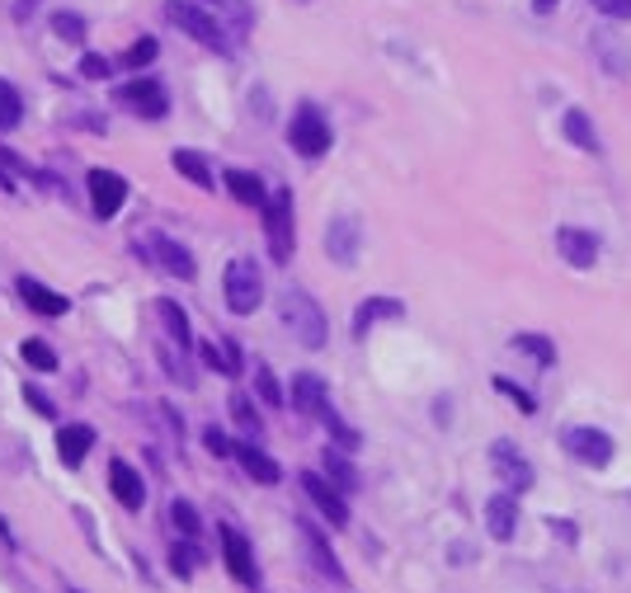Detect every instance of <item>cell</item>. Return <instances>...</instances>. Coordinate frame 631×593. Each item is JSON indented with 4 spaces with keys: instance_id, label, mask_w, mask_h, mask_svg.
<instances>
[{
    "instance_id": "d6a6232c",
    "label": "cell",
    "mask_w": 631,
    "mask_h": 593,
    "mask_svg": "<svg viewBox=\"0 0 631 593\" xmlns=\"http://www.w3.org/2000/svg\"><path fill=\"white\" fill-rule=\"evenodd\" d=\"M20 353H24V363L34 368V372H53V368H57V353L47 349V345H38V339H24Z\"/></svg>"
},
{
    "instance_id": "e575fe53",
    "label": "cell",
    "mask_w": 631,
    "mask_h": 593,
    "mask_svg": "<svg viewBox=\"0 0 631 593\" xmlns=\"http://www.w3.org/2000/svg\"><path fill=\"white\" fill-rule=\"evenodd\" d=\"M514 345H518V349H524L528 358H538V363H542V368H551V363H557V349H551V345H547V335H518V339H514Z\"/></svg>"
},
{
    "instance_id": "ab89813d",
    "label": "cell",
    "mask_w": 631,
    "mask_h": 593,
    "mask_svg": "<svg viewBox=\"0 0 631 593\" xmlns=\"http://www.w3.org/2000/svg\"><path fill=\"white\" fill-rule=\"evenodd\" d=\"M24 400H28V405H34V410H38L43 419H53V415H57V405H53V400H47V396L38 392V386H34V382H28V386H24Z\"/></svg>"
},
{
    "instance_id": "f546056e",
    "label": "cell",
    "mask_w": 631,
    "mask_h": 593,
    "mask_svg": "<svg viewBox=\"0 0 631 593\" xmlns=\"http://www.w3.org/2000/svg\"><path fill=\"white\" fill-rule=\"evenodd\" d=\"M156 53H161V43H156V38H137L133 48L118 57V67L123 71H141V67H151V61H156Z\"/></svg>"
},
{
    "instance_id": "ac0fdd59",
    "label": "cell",
    "mask_w": 631,
    "mask_h": 593,
    "mask_svg": "<svg viewBox=\"0 0 631 593\" xmlns=\"http://www.w3.org/2000/svg\"><path fill=\"white\" fill-rule=\"evenodd\" d=\"M94 447V429L90 425H61L57 429V452H61V466H81Z\"/></svg>"
},
{
    "instance_id": "d6986e66",
    "label": "cell",
    "mask_w": 631,
    "mask_h": 593,
    "mask_svg": "<svg viewBox=\"0 0 631 593\" xmlns=\"http://www.w3.org/2000/svg\"><path fill=\"white\" fill-rule=\"evenodd\" d=\"M292 405H297V410H302V415H321L325 410V405H330V396H325V382L321 377H316V372H297V377H292Z\"/></svg>"
},
{
    "instance_id": "1f68e13d",
    "label": "cell",
    "mask_w": 631,
    "mask_h": 593,
    "mask_svg": "<svg viewBox=\"0 0 631 593\" xmlns=\"http://www.w3.org/2000/svg\"><path fill=\"white\" fill-rule=\"evenodd\" d=\"M198 566H203V551H198V546H188V542L170 546V570H175L180 580H188V574H194Z\"/></svg>"
},
{
    "instance_id": "b9f144b4",
    "label": "cell",
    "mask_w": 631,
    "mask_h": 593,
    "mask_svg": "<svg viewBox=\"0 0 631 593\" xmlns=\"http://www.w3.org/2000/svg\"><path fill=\"white\" fill-rule=\"evenodd\" d=\"M547 527H551V533H557L561 542H575L580 533H575V523H565V519H547Z\"/></svg>"
},
{
    "instance_id": "d590c367",
    "label": "cell",
    "mask_w": 631,
    "mask_h": 593,
    "mask_svg": "<svg viewBox=\"0 0 631 593\" xmlns=\"http://www.w3.org/2000/svg\"><path fill=\"white\" fill-rule=\"evenodd\" d=\"M255 392H260V400H264V405H269V410H274V405H283V392H278V377H274V372H269V363H264V368H255Z\"/></svg>"
},
{
    "instance_id": "f1b7e54d",
    "label": "cell",
    "mask_w": 631,
    "mask_h": 593,
    "mask_svg": "<svg viewBox=\"0 0 631 593\" xmlns=\"http://www.w3.org/2000/svg\"><path fill=\"white\" fill-rule=\"evenodd\" d=\"M20 118H24V100H20V90L0 81V132H14V128H20Z\"/></svg>"
},
{
    "instance_id": "2e32d148",
    "label": "cell",
    "mask_w": 631,
    "mask_h": 593,
    "mask_svg": "<svg viewBox=\"0 0 631 593\" xmlns=\"http://www.w3.org/2000/svg\"><path fill=\"white\" fill-rule=\"evenodd\" d=\"M325 255L335 259V264H344V269H349V264H358V222H354V217H335V222H330V231H325Z\"/></svg>"
},
{
    "instance_id": "f6af8a7d",
    "label": "cell",
    "mask_w": 631,
    "mask_h": 593,
    "mask_svg": "<svg viewBox=\"0 0 631 593\" xmlns=\"http://www.w3.org/2000/svg\"><path fill=\"white\" fill-rule=\"evenodd\" d=\"M203 5H222V0H203Z\"/></svg>"
},
{
    "instance_id": "8fae6325",
    "label": "cell",
    "mask_w": 631,
    "mask_h": 593,
    "mask_svg": "<svg viewBox=\"0 0 631 593\" xmlns=\"http://www.w3.org/2000/svg\"><path fill=\"white\" fill-rule=\"evenodd\" d=\"M147 249H151V259L161 264V269H165L170 278H180V283H194V278H198L194 255H188V249H184L175 236H165V231H151Z\"/></svg>"
},
{
    "instance_id": "4316f807",
    "label": "cell",
    "mask_w": 631,
    "mask_h": 593,
    "mask_svg": "<svg viewBox=\"0 0 631 593\" xmlns=\"http://www.w3.org/2000/svg\"><path fill=\"white\" fill-rule=\"evenodd\" d=\"M170 161H175V170H180L188 184H198V189H213V170H208V161H203L198 151H184V147H180L175 155H170Z\"/></svg>"
},
{
    "instance_id": "7a4b0ae2",
    "label": "cell",
    "mask_w": 631,
    "mask_h": 593,
    "mask_svg": "<svg viewBox=\"0 0 631 593\" xmlns=\"http://www.w3.org/2000/svg\"><path fill=\"white\" fill-rule=\"evenodd\" d=\"M165 20L175 24V28H184L194 43H203L208 53H231V38H227V28L213 20L208 10L198 5V0H170L165 5Z\"/></svg>"
},
{
    "instance_id": "6da1fadb",
    "label": "cell",
    "mask_w": 631,
    "mask_h": 593,
    "mask_svg": "<svg viewBox=\"0 0 631 593\" xmlns=\"http://www.w3.org/2000/svg\"><path fill=\"white\" fill-rule=\"evenodd\" d=\"M278 316H283V330H288L302 349H325V335H330L325 311L316 306L307 292H297V288L283 292L278 296Z\"/></svg>"
},
{
    "instance_id": "f35d334b",
    "label": "cell",
    "mask_w": 631,
    "mask_h": 593,
    "mask_svg": "<svg viewBox=\"0 0 631 593\" xmlns=\"http://www.w3.org/2000/svg\"><path fill=\"white\" fill-rule=\"evenodd\" d=\"M108 71H114V67H108V57H100V53H85L81 57V75H85V81H104Z\"/></svg>"
},
{
    "instance_id": "d4e9b609",
    "label": "cell",
    "mask_w": 631,
    "mask_h": 593,
    "mask_svg": "<svg viewBox=\"0 0 631 593\" xmlns=\"http://www.w3.org/2000/svg\"><path fill=\"white\" fill-rule=\"evenodd\" d=\"M561 132H565V142H571V147H580L585 155H598V132H594V123H589L585 108H571L565 123H561Z\"/></svg>"
},
{
    "instance_id": "60d3db41",
    "label": "cell",
    "mask_w": 631,
    "mask_h": 593,
    "mask_svg": "<svg viewBox=\"0 0 631 593\" xmlns=\"http://www.w3.org/2000/svg\"><path fill=\"white\" fill-rule=\"evenodd\" d=\"M203 443L213 447V457H231V439L222 429H203Z\"/></svg>"
},
{
    "instance_id": "9a60e30c",
    "label": "cell",
    "mask_w": 631,
    "mask_h": 593,
    "mask_svg": "<svg viewBox=\"0 0 631 593\" xmlns=\"http://www.w3.org/2000/svg\"><path fill=\"white\" fill-rule=\"evenodd\" d=\"M108 490H114V499H118V504L123 509H128V513H137L141 504H147V486H141V476L133 472V466L128 462H108Z\"/></svg>"
},
{
    "instance_id": "5b68a950",
    "label": "cell",
    "mask_w": 631,
    "mask_h": 593,
    "mask_svg": "<svg viewBox=\"0 0 631 593\" xmlns=\"http://www.w3.org/2000/svg\"><path fill=\"white\" fill-rule=\"evenodd\" d=\"M288 142H292V151L302 155V161H321V155L330 151V142H335V132H330V123H325L321 108L302 104L292 114V123H288Z\"/></svg>"
},
{
    "instance_id": "484cf974",
    "label": "cell",
    "mask_w": 631,
    "mask_h": 593,
    "mask_svg": "<svg viewBox=\"0 0 631 593\" xmlns=\"http://www.w3.org/2000/svg\"><path fill=\"white\" fill-rule=\"evenodd\" d=\"M227 410H231V425L241 429L245 439H260V433H264V419H260V410H255V400H250V396L231 392L227 396Z\"/></svg>"
},
{
    "instance_id": "ba28073f",
    "label": "cell",
    "mask_w": 631,
    "mask_h": 593,
    "mask_svg": "<svg viewBox=\"0 0 631 593\" xmlns=\"http://www.w3.org/2000/svg\"><path fill=\"white\" fill-rule=\"evenodd\" d=\"M561 447L571 452L575 462L594 466V472H598V466H608V462H612V452H618V447H612V439H608L604 429H585V425L565 429V433H561Z\"/></svg>"
},
{
    "instance_id": "30bf717a",
    "label": "cell",
    "mask_w": 631,
    "mask_h": 593,
    "mask_svg": "<svg viewBox=\"0 0 631 593\" xmlns=\"http://www.w3.org/2000/svg\"><path fill=\"white\" fill-rule=\"evenodd\" d=\"M302 490H307L311 504L321 509L325 523L349 527V499H344V490L335 486V480H325V476H316V472H302Z\"/></svg>"
},
{
    "instance_id": "74e56055",
    "label": "cell",
    "mask_w": 631,
    "mask_h": 593,
    "mask_svg": "<svg viewBox=\"0 0 631 593\" xmlns=\"http://www.w3.org/2000/svg\"><path fill=\"white\" fill-rule=\"evenodd\" d=\"M589 5L598 10V14H604V20H631V0H589Z\"/></svg>"
},
{
    "instance_id": "8992f818",
    "label": "cell",
    "mask_w": 631,
    "mask_h": 593,
    "mask_svg": "<svg viewBox=\"0 0 631 593\" xmlns=\"http://www.w3.org/2000/svg\"><path fill=\"white\" fill-rule=\"evenodd\" d=\"M491 466H495L500 486L509 490V495H524V490H532V480H538V476H532V462L509 439H495L491 443Z\"/></svg>"
},
{
    "instance_id": "3957f363",
    "label": "cell",
    "mask_w": 631,
    "mask_h": 593,
    "mask_svg": "<svg viewBox=\"0 0 631 593\" xmlns=\"http://www.w3.org/2000/svg\"><path fill=\"white\" fill-rule=\"evenodd\" d=\"M222 292H227V306L236 316H255L260 302H264V274L255 259H231L227 274H222Z\"/></svg>"
},
{
    "instance_id": "4dcf8cb0",
    "label": "cell",
    "mask_w": 631,
    "mask_h": 593,
    "mask_svg": "<svg viewBox=\"0 0 631 593\" xmlns=\"http://www.w3.org/2000/svg\"><path fill=\"white\" fill-rule=\"evenodd\" d=\"M47 24H53V34H57L61 43H81V38H85V20H81V14H71V10H57Z\"/></svg>"
},
{
    "instance_id": "7bdbcfd3",
    "label": "cell",
    "mask_w": 631,
    "mask_h": 593,
    "mask_svg": "<svg viewBox=\"0 0 631 593\" xmlns=\"http://www.w3.org/2000/svg\"><path fill=\"white\" fill-rule=\"evenodd\" d=\"M14 170H24V165H20V161H14V155H5V151H0V184H5V189H10Z\"/></svg>"
},
{
    "instance_id": "277c9868",
    "label": "cell",
    "mask_w": 631,
    "mask_h": 593,
    "mask_svg": "<svg viewBox=\"0 0 631 593\" xmlns=\"http://www.w3.org/2000/svg\"><path fill=\"white\" fill-rule=\"evenodd\" d=\"M264 241H269L274 264H292L297 231H292V189H274L264 202Z\"/></svg>"
},
{
    "instance_id": "8d00e7d4",
    "label": "cell",
    "mask_w": 631,
    "mask_h": 593,
    "mask_svg": "<svg viewBox=\"0 0 631 593\" xmlns=\"http://www.w3.org/2000/svg\"><path fill=\"white\" fill-rule=\"evenodd\" d=\"M495 392H500V396H509V400H514L524 415H538V400H532V396L524 392V386H514L509 377H495Z\"/></svg>"
},
{
    "instance_id": "ffe728a7",
    "label": "cell",
    "mask_w": 631,
    "mask_h": 593,
    "mask_svg": "<svg viewBox=\"0 0 631 593\" xmlns=\"http://www.w3.org/2000/svg\"><path fill=\"white\" fill-rule=\"evenodd\" d=\"M302 546L311 551V560H316V574H321V580H330V584H340V580H344V570H340L335 551H330V546H325V537L316 533L311 523H302Z\"/></svg>"
},
{
    "instance_id": "7c38bea8",
    "label": "cell",
    "mask_w": 631,
    "mask_h": 593,
    "mask_svg": "<svg viewBox=\"0 0 631 593\" xmlns=\"http://www.w3.org/2000/svg\"><path fill=\"white\" fill-rule=\"evenodd\" d=\"M231 462H241L245 466V476L250 480H260V486H278V480H283V466L269 457V452H264L255 439H241V443H236L231 439Z\"/></svg>"
},
{
    "instance_id": "7402d4cb",
    "label": "cell",
    "mask_w": 631,
    "mask_h": 593,
    "mask_svg": "<svg viewBox=\"0 0 631 593\" xmlns=\"http://www.w3.org/2000/svg\"><path fill=\"white\" fill-rule=\"evenodd\" d=\"M227 194H231L236 202H245V208H264V202H269L264 179L250 175V170H227Z\"/></svg>"
},
{
    "instance_id": "9c48e42d",
    "label": "cell",
    "mask_w": 631,
    "mask_h": 593,
    "mask_svg": "<svg viewBox=\"0 0 631 593\" xmlns=\"http://www.w3.org/2000/svg\"><path fill=\"white\" fill-rule=\"evenodd\" d=\"M85 189H90V208L100 222H108V217H118V208L128 202V179L114 175V170H90L85 175Z\"/></svg>"
},
{
    "instance_id": "44dd1931",
    "label": "cell",
    "mask_w": 631,
    "mask_h": 593,
    "mask_svg": "<svg viewBox=\"0 0 631 593\" xmlns=\"http://www.w3.org/2000/svg\"><path fill=\"white\" fill-rule=\"evenodd\" d=\"M14 288H20V296H24V302L28 306H34V311H43V316H67V296H61V292H53V288H43L38 283V278H20V283H14Z\"/></svg>"
},
{
    "instance_id": "52a82bcc",
    "label": "cell",
    "mask_w": 631,
    "mask_h": 593,
    "mask_svg": "<svg viewBox=\"0 0 631 593\" xmlns=\"http://www.w3.org/2000/svg\"><path fill=\"white\" fill-rule=\"evenodd\" d=\"M118 104H128L137 118H165L170 114V95L156 75H137V81L118 85Z\"/></svg>"
},
{
    "instance_id": "83f0119b",
    "label": "cell",
    "mask_w": 631,
    "mask_h": 593,
    "mask_svg": "<svg viewBox=\"0 0 631 593\" xmlns=\"http://www.w3.org/2000/svg\"><path fill=\"white\" fill-rule=\"evenodd\" d=\"M325 476L335 480V486L349 495V490H358V466L349 462V457H340V447H330L325 452Z\"/></svg>"
},
{
    "instance_id": "603a6c76",
    "label": "cell",
    "mask_w": 631,
    "mask_h": 593,
    "mask_svg": "<svg viewBox=\"0 0 631 593\" xmlns=\"http://www.w3.org/2000/svg\"><path fill=\"white\" fill-rule=\"evenodd\" d=\"M156 316H161L165 335H170V345H175V349H194V330H188V316L180 311V302H170V296H161V302H156Z\"/></svg>"
},
{
    "instance_id": "4fadbf2b",
    "label": "cell",
    "mask_w": 631,
    "mask_h": 593,
    "mask_svg": "<svg viewBox=\"0 0 631 593\" xmlns=\"http://www.w3.org/2000/svg\"><path fill=\"white\" fill-rule=\"evenodd\" d=\"M557 249H561V259L571 264V269H594L598 264V236L585 226H561L557 231Z\"/></svg>"
},
{
    "instance_id": "e0dca14e",
    "label": "cell",
    "mask_w": 631,
    "mask_h": 593,
    "mask_svg": "<svg viewBox=\"0 0 631 593\" xmlns=\"http://www.w3.org/2000/svg\"><path fill=\"white\" fill-rule=\"evenodd\" d=\"M485 533L495 542H509L518 533V495H491L485 499Z\"/></svg>"
},
{
    "instance_id": "ee69618b",
    "label": "cell",
    "mask_w": 631,
    "mask_h": 593,
    "mask_svg": "<svg viewBox=\"0 0 631 593\" xmlns=\"http://www.w3.org/2000/svg\"><path fill=\"white\" fill-rule=\"evenodd\" d=\"M557 5H561V0H532V10H538V14H551Z\"/></svg>"
},
{
    "instance_id": "5bb4252c",
    "label": "cell",
    "mask_w": 631,
    "mask_h": 593,
    "mask_svg": "<svg viewBox=\"0 0 631 593\" xmlns=\"http://www.w3.org/2000/svg\"><path fill=\"white\" fill-rule=\"evenodd\" d=\"M222 556H227V570H231L245 589H255V584H260L255 551H250V542H245L241 533H236V527H227V533H222Z\"/></svg>"
},
{
    "instance_id": "cb8c5ba5",
    "label": "cell",
    "mask_w": 631,
    "mask_h": 593,
    "mask_svg": "<svg viewBox=\"0 0 631 593\" xmlns=\"http://www.w3.org/2000/svg\"><path fill=\"white\" fill-rule=\"evenodd\" d=\"M401 311H405V306L397 302V296H368V302L358 306V316H354V335L363 339V335L372 330V321H397Z\"/></svg>"
},
{
    "instance_id": "bcb514c9",
    "label": "cell",
    "mask_w": 631,
    "mask_h": 593,
    "mask_svg": "<svg viewBox=\"0 0 631 593\" xmlns=\"http://www.w3.org/2000/svg\"><path fill=\"white\" fill-rule=\"evenodd\" d=\"M292 5H311V0H292Z\"/></svg>"
},
{
    "instance_id": "836d02e7",
    "label": "cell",
    "mask_w": 631,
    "mask_h": 593,
    "mask_svg": "<svg viewBox=\"0 0 631 593\" xmlns=\"http://www.w3.org/2000/svg\"><path fill=\"white\" fill-rule=\"evenodd\" d=\"M170 519H175V527L184 537H198L203 533V523H198V509L188 504V499H175V504H170Z\"/></svg>"
}]
</instances>
